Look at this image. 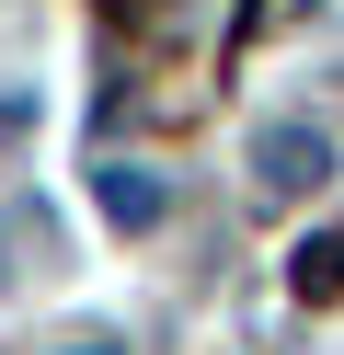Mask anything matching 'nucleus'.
<instances>
[{
    "label": "nucleus",
    "instance_id": "obj_1",
    "mask_svg": "<svg viewBox=\"0 0 344 355\" xmlns=\"http://www.w3.org/2000/svg\"><path fill=\"white\" fill-rule=\"evenodd\" d=\"M333 172V138H321L310 115H275V126H252V195H275V207H298V195Z\"/></svg>",
    "mask_w": 344,
    "mask_h": 355
},
{
    "label": "nucleus",
    "instance_id": "obj_2",
    "mask_svg": "<svg viewBox=\"0 0 344 355\" xmlns=\"http://www.w3.org/2000/svg\"><path fill=\"white\" fill-rule=\"evenodd\" d=\"M92 195H104V218H115V230H149V218L172 207V195H161L138 161H104V172H92Z\"/></svg>",
    "mask_w": 344,
    "mask_h": 355
},
{
    "label": "nucleus",
    "instance_id": "obj_3",
    "mask_svg": "<svg viewBox=\"0 0 344 355\" xmlns=\"http://www.w3.org/2000/svg\"><path fill=\"white\" fill-rule=\"evenodd\" d=\"M298 286H310V298H333V286H344V241H310V252H298Z\"/></svg>",
    "mask_w": 344,
    "mask_h": 355
},
{
    "label": "nucleus",
    "instance_id": "obj_4",
    "mask_svg": "<svg viewBox=\"0 0 344 355\" xmlns=\"http://www.w3.org/2000/svg\"><path fill=\"white\" fill-rule=\"evenodd\" d=\"M58 355H115V344H58Z\"/></svg>",
    "mask_w": 344,
    "mask_h": 355
}]
</instances>
